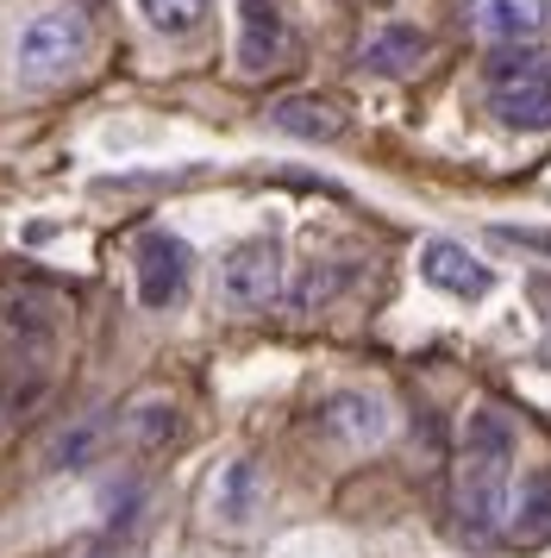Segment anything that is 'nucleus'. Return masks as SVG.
<instances>
[{
    "instance_id": "obj_4",
    "label": "nucleus",
    "mask_w": 551,
    "mask_h": 558,
    "mask_svg": "<svg viewBox=\"0 0 551 558\" xmlns=\"http://www.w3.org/2000/svg\"><path fill=\"white\" fill-rule=\"evenodd\" d=\"M220 289L232 307H270L282 302V245L276 239H245L220 264Z\"/></svg>"
},
{
    "instance_id": "obj_9",
    "label": "nucleus",
    "mask_w": 551,
    "mask_h": 558,
    "mask_svg": "<svg viewBox=\"0 0 551 558\" xmlns=\"http://www.w3.org/2000/svg\"><path fill=\"white\" fill-rule=\"evenodd\" d=\"M270 126L289 132V138H307V145H332L345 132V107L326 101V95H282L270 107Z\"/></svg>"
},
{
    "instance_id": "obj_14",
    "label": "nucleus",
    "mask_w": 551,
    "mask_h": 558,
    "mask_svg": "<svg viewBox=\"0 0 551 558\" xmlns=\"http://www.w3.org/2000/svg\"><path fill=\"white\" fill-rule=\"evenodd\" d=\"M207 13H213V0H138V20L157 38H188L207 26Z\"/></svg>"
},
{
    "instance_id": "obj_16",
    "label": "nucleus",
    "mask_w": 551,
    "mask_h": 558,
    "mask_svg": "<svg viewBox=\"0 0 551 558\" xmlns=\"http://www.w3.org/2000/svg\"><path fill=\"white\" fill-rule=\"evenodd\" d=\"M345 282H351V270H339V264H320V270H307V277H301V289L289 295V302H295V307H320V302H332Z\"/></svg>"
},
{
    "instance_id": "obj_5",
    "label": "nucleus",
    "mask_w": 551,
    "mask_h": 558,
    "mask_svg": "<svg viewBox=\"0 0 551 558\" xmlns=\"http://www.w3.org/2000/svg\"><path fill=\"white\" fill-rule=\"evenodd\" d=\"M289 51V20L282 0H238V70L245 76H270Z\"/></svg>"
},
{
    "instance_id": "obj_8",
    "label": "nucleus",
    "mask_w": 551,
    "mask_h": 558,
    "mask_svg": "<svg viewBox=\"0 0 551 558\" xmlns=\"http://www.w3.org/2000/svg\"><path fill=\"white\" fill-rule=\"evenodd\" d=\"M470 26L489 45H526V38H546L551 32V0H476Z\"/></svg>"
},
{
    "instance_id": "obj_19",
    "label": "nucleus",
    "mask_w": 551,
    "mask_h": 558,
    "mask_svg": "<svg viewBox=\"0 0 551 558\" xmlns=\"http://www.w3.org/2000/svg\"><path fill=\"white\" fill-rule=\"evenodd\" d=\"M88 558H120V553H107V546H100V553H88Z\"/></svg>"
},
{
    "instance_id": "obj_10",
    "label": "nucleus",
    "mask_w": 551,
    "mask_h": 558,
    "mask_svg": "<svg viewBox=\"0 0 551 558\" xmlns=\"http://www.w3.org/2000/svg\"><path fill=\"white\" fill-rule=\"evenodd\" d=\"M489 113L514 132H551V82H489Z\"/></svg>"
},
{
    "instance_id": "obj_2",
    "label": "nucleus",
    "mask_w": 551,
    "mask_h": 558,
    "mask_svg": "<svg viewBox=\"0 0 551 558\" xmlns=\"http://www.w3.org/2000/svg\"><path fill=\"white\" fill-rule=\"evenodd\" d=\"M88 51H95L88 13L82 7H45L13 38V76H20V88H57L88 63Z\"/></svg>"
},
{
    "instance_id": "obj_17",
    "label": "nucleus",
    "mask_w": 551,
    "mask_h": 558,
    "mask_svg": "<svg viewBox=\"0 0 551 558\" xmlns=\"http://www.w3.org/2000/svg\"><path fill=\"white\" fill-rule=\"evenodd\" d=\"M495 239H501V245H521V252L551 257V232H546V227H501Z\"/></svg>"
},
{
    "instance_id": "obj_15",
    "label": "nucleus",
    "mask_w": 551,
    "mask_h": 558,
    "mask_svg": "<svg viewBox=\"0 0 551 558\" xmlns=\"http://www.w3.org/2000/svg\"><path fill=\"white\" fill-rule=\"evenodd\" d=\"M125 439L132 446H163V439H175V408L170 402H138V408H125Z\"/></svg>"
},
{
    "instance_id": "obj_18",
    "label": "nucleus",
    "mask_w": 551,
    "mask_h": 558,
    "mask_svg": "<svg viewBox=\"0 0 551 558\" xmlns=\"http://www.w3.org/2000/svg\"><path fill=\"white\" fill-rule=\"evenodd\" d=\"M532 302L551 307V277H532Z\"/></svg>"
},
{
    "instance_id": "obj_3",
    "label": "nucleus",
    "mask_w": 551,
    "mask_h": 558,
    "mask_svg": "<svg viewBox=\"0 0 551 558\" xmlns=\"http://www.w3.org/2000/svg\"><path fill=\"white\" fill-rule=\"evenodd\" d=\"M132 277H138V302L145 307H175L182 295H188L195 252H188L175 232H145L138 252H132Z\"/></svg>"
},
{
    "instance_id": "obj_12",
    "label": "nucleus",
    "mask_w": 551,
    "mask_h": 558,
    "mask_svg": "<svg viewBox=\"0 0 551 558\" xmlns=\"http://www.w3.org/2000/svg\"><path fill=\"white\" fill-rule=\"evenodd\" d=\"M501 533H507V546H521V553L546 546V539H551V477L526 483L521 496H514V508H507Z\"/></svg>"
},
{
    "instance_id": "obj_7",
    "label": "nucleus",
    "mask_w": 551,
    "mask_h": 558,
    "mask_svg": "<svg viewBox=\"0 0 551 558\" xmlns=\"http://www.w3.org/2000/svg\"><path fill=\"white\" fill-rule=\"evenodd\" d=\"M420 277L432 282V289L457 295V302H476V295H489V264H482L470 245H457V239H426Z\"/></svg>"
},
{
    "instance_id": "obj_1",
    "label": "nucleus",
    "mask_w": 551,
    "mask_h": 558,
    "mask_svg": "<svg viewBox=\"0 0 551 558\" xmlns=\"http://www.w3.org/2000/svg\"><path fill=\"white\" fill-rule=\"evenodd\" d=\"M514 452H521V427L507 408H470L464 433H457V464H451V502L457 521L470 533H501L507 508H514Z\"/></svg>"
},
{
    "instance_id": "obj_13",
    "label": "nucleus",
    "mask_w": 551,
    "mask_h": 558,
    "mask_svg": "<svg viewBox=\"0 0 551 558\" xmlns=\"http://www.w3.org/2000/svg\"><path fill=\"white\" fill-rule=\"evenodd\" d=\"M207 508L220 514L225 527H245L250 508H257V464H250V458H232L220 477H213V496H207Z\"/></svg>"
},
{
    "instance_id": "obj_6",
    "label": "nucleus",
    "mask_w": 551,
    "mask_h": 558,
    "mask_svg": "<svg viewBox=\"0 0 551 558\" xmlns=\"http://www.w3.org/2000/svg\"><path fill=\"white\" fill-rule=\"evenodd\" d=\"M320 427L332 433L339 446L364 452V446H382V433H389V408H382V396H370V389H339V396H326L320 402Z\"/></svg>"
},
{
    "instance_id": "obj_11",
    "label": "nucleus",
    "mask_w": 551,
    "mask_h": 558,
    "mask_svg": "<svg viewBox=\"0 0 551 558\" xmlns=\"http://www.w3.org/2000/svg\"><path fill=\"white\" fill-rule=\"evenodd\" d=\"M370 76H407V70H420L426 63V32H414V26H382L364 45V57H357Z\"/></svg>"
}]
</instances>
